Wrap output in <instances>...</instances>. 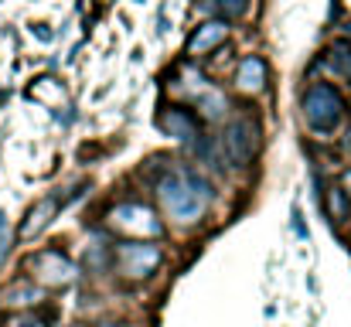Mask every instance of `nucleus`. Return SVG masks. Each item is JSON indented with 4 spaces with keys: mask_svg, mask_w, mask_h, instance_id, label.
<instances>
[{
    "mask_svg": "<svg viewBox=\"0 0 351 327\" xmlns=\"http://www.w3.org/2000/svg\"><path fill=\"white\" fill-rule=\"evenodd\" d=\"M198 10L212 14V21H235L245 14V0H198Z\"/></svg>",
    "mask_w": 351,
    "mask_h": 327,
    "instance_id": "13",
    "label": "nucleus"
},
{
    "mask_svg": "<svg viewBox=\"0 0 351 327\" xmlns=\"http://www.w3.org/2000/svg\"><path fill=\"white\" fill-rule=\"evenodd\" d=\"M328 58H331V65H335V69L351 82V45L348 41H335L331 51H328Z\"/></svg>",
    "mask_w": 351,
    "mask_h": 327,
    "instance_id": "15",
    "label": "nucleus"
},
{
    "mask_svg": "<svg viewBox=\"0 0 351 327\" xmlns=\"http://www.w3.org/2000/svg\"><path fill=\"white\" fill-rule=\"evenodd\" d=\"M34 34H38L41 41H51V31H48L45 24H34Z\"/></svg>",
    "mask_w": 351,
    "mask_h": 327,
    "instance_id": "19",
    "label": "nucleus"
},
{
    "mask_svg": "<svg viewBox=\"0 0 351 327\" xmlns=\"http://www.w3.org/2000/svg\"><path fill=\"white\" fill-rule=\"evenodd\" d=\"M113 266V249L103 245V242H89L86 252H82V266L79 269H89V273H106Z\"/></svg>",
    "mask_w": 351,
    "mask_h": 327,
    "instance_id": "14",
    "label": "nucleus"
},
{
    "mask_svg": "<svg viewBox=\"0 0 351 327\" xmlns=\"http://www.w3.org/2000/svg\"><path fill=\"white\" fill-rule=\"evenodd\" d=\"M110 225L119 228V232H126L130 239H143V242H150L154 235L164 232L157 212H150V208L140 205V202H123V205H117V208L110 212Z\"/></svg>",
    "mask_w": 351,
    "mask_h": 327,
    "instance_id": "6",
    "label": "nucleus"
},
{
    "mask_svg": "<svg viewBox=\"0 0 351 327\" xmlns=\"http://www.w3.org/2000/svg\"><path fill=\"white\" fill-rule=\"evenodd\" d=\"M10 252V221H7V212H0V266Z\"/></svg>",
    "mask_w": 351,
    "mask_h": 327,
    "instance_id": "17",
    "label": "nucleus"
},
{
    "mask_svg": "<svg viewBox=\"0 0 351 327\" xmlns=\"http://www.w3.org/2000/svg\"><path fill=\"white\" fill-rule=\"evenodd\" d=\"M3 327H48L45 314H34V311H17L14 317H7Z\"/></svg>",
    "mask_w": 351,
    "mask_h": 327,
    "instance_id": "16",
    "label": "nucleus"
},
{
    "mask_svg": "<svg viewBox=\"0 0 351 327\" xmlns=\"http://www.w3.org/2000/svg\"><path fill=\"white\" fill-rule=\"evenodd\" d=\"M235 86L242 93H259L266 86V62L259 55H245L235 69Z\"/></svg>",
    "mask_w": 351,
    "mask_h": 327,
    "instance_id": "11",
    "label": "nucleus"
},
{
    "mask_svg": "<svg viewBox=\"0 0 351 327\" xmlns=\"http://www.w3.org/2000/svg\"><path fill=\"white\" fill-rule=\"evenodd\" d=\"M160 263H164V249L157 242H143V239H126L113 252V266L119 269V276L133 280V283L150 280L160 269Z\"/></svg>",
    "mask_w": 351,
    "mask_h": 327,
    "instance_id": "4",
    "label": "nucleus"
},
{
    "mask_svg": "<svg viewBox=\"0 0 351 327\" xmlns=\"http://www.w3.org/2000/svg\"><path fill=\"white\" fill-rule=\"evenodd\" d=\"M300 109H304V119L314 133H335L341 126L348 106H345V96L331 82H314V86H307Z\"/></svg>",
    "mask_w": 351,
    "mask_h": 327,
    "instance_id": "2",
    "label": "nucleus"
},
{
    "mask_svg": "<svg viewBox=\"0 0 351 327\" xmlns=\"http://www.w3.org/2000/svg\"><path fill=\"white\" fill-rule=\"evenodd\" d=\"M89 327H130L126 321H96V324H89Z\"/></svg>",
    "mask_w": 351,
    "mask_h": 327,
    "instance_id": "20",
    "label": "nucleus"
},
{
    "mask_svg": "<svg viewBox=\"0 0 351 327\" xmlns=\"http://www.w3.org/2000/svg\"><path fill=\"white\" fill-rule=\"evenodd\" d=\"M62 205H65V198L62 195H45V198H38L31 208H27V215H24V221H21V239L24 242H31V239H38L51 221H55V215L62 212Z\"/></svg>",
    "mask_w": 351,
    "mask_h": 327,
    "instance_id": "8",
    "label": "nucleus"
},
{
    "mask_svg": "<svg viewBox=\"0 0 351 327\" xmlns=\"http://www.w3.org/2000/svg\"><path fill=\"white\" fill-rule=\"evenodd\" d=\"M157 130L171 140H181V143H191L195 136H202V123L191 109L184 106H160V112L154 116Z\"/></svg>",
    "mask_w": 351,
    "mask_h": 327,
    "instance_id": "7",
    "label": "nucleus"
},
{
    "mask_svg": "<svg viewBox=\"0 0 351 327\" xmlns=\"http://www.w3.org/2000/svg\"><path fill=\"white\" fill-rule=\"evenodd\" d=\"M45 297H48V290H41L31 276L14 280V283H7V287L0 290V304L10 307V311H31V307L45 304Z\"/></svg>",
    "mask_w": 351,
    "mask_h": 327,
    "instance_id": "9",
    "label": "nucleus"
},
{
    "mask_svg": "<svg viewBox=\"0 0 351 327\" xmlns=\"http://www.w3.org/2000/svg\"><path fill=\"white\" fill-rule=\"evenodd\" d=\"M27 273L41 290H69L79 280V263L69 259L62 249H38L27 259Z\"/></svg>",
    "mask_w": 351,
    "mask_h": 327,
    "instance_id": "5",
    "label": "nucleus"
},
{
    "mask_svg": "<svg viewBox=\"0 0 351 327\" xmlns=\"http://www.w3.org/2000/svg\"><path fill=\"white\" fill-rule=\"evenodd\" d=\"M219 147H222V154H226L229 164L245 167V164L259 154V147H263V126H259V119L249 116V112L232 116V119L226 123L222 136H219Z\"/></svg>",
    "mask_w": 351,
    "mask_h": 327,
    "instance_id": "3",
    "label": "nucleus"
},
{
    "mask_svg": "<svg viewBox=\"0 0 351 327\" xmlns=\"http://www.w3.org/2000/svg\"><path fill=\"white\" fill-rule=\"evenodd\" d=\"M229 38V24L226 21H205L191 38H188V55H205L212 48H219Z\"/></svg>",
    "mask_w": 351,
    "mask_h": 327,
    "instance_id": "10",
    "label": "nucleus"
},
{
    "mask_svg": "<svg viewBox=\"0 0 351 327\" xmlns=\"http://www.w3.org/2000/svg\"><path fill=\"white\" fill-rule=\"evenodd\" d=\"M321 202H324V212H328V218L338 225V221H348L351 215V198L345 188H328L324 195H321Z\"/></svg>",
    "mask_w": 351,
    "mask_h": 327,
    "instance_id": "12",
    "label": "nucleus"
},
{
    "mask_svg": "<svg viewBox=\"0 0 351 327\" xmlns=\"http://www.w3.org/2000/svg\"><path fill=\"white\" fill-rule=\"evenodd\" d=\"M157 198L164 205V212L174 218L178 225H195L198 218L205 215L208 202L198 195V188L191 184L188 178V167H178V171H167L160 181H157Z\"/></svg>",
    "mask_w": 351,
    "mask_h": 327,
    "instance_id": "1",
    "label": "nucleus"
},
{
    "mask_svg": "<svg viewBox=\"0 0 351 327\" xmlns=\"http://www.w3.org/2000/svg\"><path fill=\"white\" fill-rule=\"evenodd\" d=\"M290 225H293V232H297V239L300 242H307L311 239V232H307V221H304V212L293 205V212H290Z\"/></svg>",
    "mask_w": 351,
    "mask_h": 327,
    "instance_id": "18",
    "label": "nucleus"
}]
</instances>
